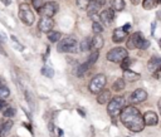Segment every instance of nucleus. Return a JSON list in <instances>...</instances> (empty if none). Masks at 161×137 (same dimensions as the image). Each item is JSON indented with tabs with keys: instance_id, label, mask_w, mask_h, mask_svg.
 <instances>
[{
	"instance_id": "f257e3e1",
	"label": "nucleus",
	"mask_w": 161,
	"mask_h": 137,
	"mask_svg": "<svg viewBox=\"0 0 161 137\" xmlns=\"http://www.w3.org/2000/svg\"><path fill=\"white\" fill-rule=\"evenodd\" d=\"M119 119L123 123V126L127 129L132 131V132H141L145 128L143 116L133 106L123 107V109H122V112L119 114Z\"/></svg>"
},
{
	"instance_id": "f03ea898",
	"label": "nucleus",
	"mask_w": 161,
	"mask_h": 137,
	"mask_svg": "<svg viewBox=\"0 0 161 137\" xmlns=\"http://www.w3.org/2000/svg\"><path fill=\"white\" fill-rule=\"evenodd\" d=\"M57 49L59 53H77L79 47L73 36H65L64 39H60L58 41Z\"/></svg>"
},
{
	"instance_id": "7ed1b4c3",
	"label": "nucleus",
	"mask_w": 161,
	"mask_h": 137,
	"mask_svg": "<svg viewBox=\"0 0 161 137\" xmlns=\"http://www.w3.org/2000/svg\"><path fill=\"white\" fill-rule=\"evenodd\" d=\"M123 107H125V98L121 97V96H116V97H113V98L108 102L107 112H108V114H109L112 118H114V117H117L118 114H121Z\"/></svg>"
},
{
	"instance_id": "20e7f679",
	"label": "nucleus",
	"mask_w": 161,
	"mask_h": 137,
	"mask_svg": "<svg viewBox=\"0 0 161 137\" xmlns=\"http://www.w3.org/2000/svg\"><path fill=\"white\" fill-rule=\"evenodd\" d=\"M107 83V78L104 74H96L91 82H89V85H88V89L91 93L93 94H98L101 90L104 89V85Z\"/></svg>"
},
{
	"instance_id": "39448f33",
	"label": "nucleus",
	"mask_w": 161,
	"mask_h": 137,
	"mask_svg": "<svg viewBox=\"0 0 161 137\" xmlns=\"http://www.w3.org/2000/svg\"><path fill=\"white\" fill-rule=\"evenodd\" d=\"M19 19L25 25H31L34 23V20H35L34 13L29 8V5L25 4V3H23V4L19 5Z\"/></svg>"
},
{
	"instance_id": "423d86ee",
	"label": "nucleus",
	"mask_w": 161,
	"mask_h": 137,
	"mask_svg": "<svg viewBox=\"0 0 161 137\" xmlns=\"http://www.w3.org/2000/svg\"><path fill=\"white\" fill-rule=\"evenodd\" d=\"M127 55V49L126 48H122V47H116V48H112L108 53H107V59L109 62H113V63H121Z\"/></svg>"
},
{
	"instance_id": "0eeeda50",
	"label": "nucleus",
	"mask_w": 161,
	"mask_h": 137,
	"mask_svg": "<svg viewBox=\"0 0 161 137\" xmlns=\"http://www.w3.org/2000/svg\"><path fill=\"white\" fill-rule=\"evenodd\" d=\"M58 9H59L58 3H55V1H48V3H45L42 6L40 10H38V14L42 18H53L58 13Z\"/></svg>"
},
{
	"instance_id": "6e6552de",
	"label": "nucleus",
	"mask_w": 161,
	"mask_h": 137,
	"mask_svg": "<svg viewBox=\"0 0 161 137\" xmlns=\"http://www.w3.org/2000/svg\"><path fill=\"white\" fill-rule=\"evenodd\" d=\"M145 41V36L141 31H136L133 34H131L127 39V43H126V47L127 49H141L142 44Z\"/></svg>"
},
{
	"instance_id": "1a4fd4ad",
	"label": "nucleus",
	"mask_w": 161,
	"mask_h": 137,
	"mask_svg": "<svg viewBox=\"0 0 161 137\" xmlns=\"http://www.w3.org/2000/svg\"><path fill=\"white\" fill-rule=\"evenodd\" d=\"M147 99V92L142 88H138L136 90H133L130 96V102L132 104H138V103H142L143 101Z\"/></svg>"
},
{
	"instance_id": "9d476101",
	"label": "nucleus",
	"mask_w": 161,
	"mask_h": 137,
	"mask_svg": "<svg viewBox=\"0 0 161 137\" xmlns=\"http://www.w3.org/2000/svg\"><path fill=\"white\" fill-rule=\"evenodd\" d=\"M54 26V21L52 18H42L38 23V29L43 33H49Z\"/></svg>"
},
{
	"instance_id": "9b49d317",
	"label": "nucleus",
	"mask_w": 161,
	"mask_h": 137,
	"mask_svg": "<svg viewBox=\"0 0 161 137\" xmlns=\"http://www.w3.org/2000/svg\"><path fill=\"white\" fill-rule=\"evenodd\" d=\"M99 19L103 24L106 25H109L113 19H114V10L113 9H104L101 14H99Z\"/></svg>"
},
{
	"instance_id": "f8f14e48",
	"label": "nucleus",
	"mask_w": 161,
	"mask_h": 137,
	"mask_svg": "<svg viewBox=\"0 0 161 137\" xmlns=\"http://www.w3.org/2000/svg\"><path fill=\"white\" fill-rule=\"evenodd\" d=\"M143 121H145V126H156L158 123V116L156 114V112L147 111L143 114Z\"/></svg>"
},
{
	"instance_id": "ddd939ff",
	"label": "nucleus",
	"mask_w": 161,
	"mask_h": 137,
	"mask_svg": "<svg viewBox=\"0 0 161 137\" xmlns=\"http://www.w3.org/2000/svg\"><path fill=\"white\" fill-rule=\"evenodd\" d=\"M147 68L152 73H155L156 70H158L161 68V57L160 55H152L150 58V60L147 62Z\"/></svg>"
},
{
	"instance_id": "4468645a",
	"label": "nucleus",
	"mask_w": 161,
	"mask_h": 137,
	"mask_svg": "<svg viewBox=\"0 0 161 137\" xmlns=\"http://www.w3.org/2000/svg\"><path fill=\"white\" fill-rule=\"evenodd\" d=\"M125 39H127V31L123 30V28H116L112 34V40L114 43H122Z\"/></svg>"
},
{
	"instance_id": "2eb2a0df",
	"label": "nucleus",
	"mask_w": 161,
	"mask_h": 137,
	"mask_svg": "<svg viewBox=\"0 0 161 137\" xmlns=\"http://www.w3.org/2000/svg\"><path fill=\"white\" fill-rule=\"evenodd\" d=\"M111 99H112V97H111V90L109 89H103L97 94V102L99 104H106Z\"/></svg>"
},
{
	"instance_id": "dca6fc26",
	"label": "nucleus",
	"mask_w": 161,
	"mask_h": 137,
	"mask_svg": "<svg viewBox=\"0 0 161 137\" xmlns=\"http://www.w3.org/2000/svg\"><path fill=\"white\" fill-rule=\"evenodd\" d=\"M140 78H141L140 73H136V72H133V70H131V69L123 70V79H125L126 82H136V80H138Z\"/></svg>"
},
{
	"instance_id": "f3484780",
	"label": "nucleus",
	"mask_w": 161,
	"mask_h": 137,
	"mask_svg": "<svg viewBox=\"0 0 161 137\" xmlns=\"http://www.w3.org/2000/svg\"><path fill=\"white\" fill-rule=\"evenodd\" d=\"M104 4H106V0H92L88 5L87 11L88 13H97Z\"/></svg>"
},
{
	"instance_id": "a211bd4d",
	"label": "nucleus",
	"mask_w": 161,
	"mask_h": 137,
	"mask_svg": "<svg viewBox=\"0 0 161 137\" xmlns=\"http://www.w3.org/2000/svg\"><path fill=\"white\" fill-rule=\"evenodd\" d=\"M103 38L101 36V34H94V36L92 38V49L93 50H99L103 47Z\"/></svg>"
},
{
	"instance_id": "6ab92c4d",
	"label": "nucleus",
	"mask_w": 161,
	"mask_h": 137,
	"mask_svg": "<svg viewBox=\"0 0 161 137\" xmlns=\"http://www.w3.org/2000/svg\"><path fill=\"white\" fill-rule=\"evenodd\" d=\"M79 49H80V52H88V50H91L92 49V38H84V39H82V41H80V44H79Z\"/></svg>"
},
{
	"instance_id": "aec40b11",
	"label": "nucleus",
	"mask_w": 161,
	"mask_h": 137,
	"mask_svg": "<svg viewBox=\"0 0 161 137\" xmlns=\"http://www.w3.org/2000/svg\"><path fill=\"white\" fill-rule=\"evenodd\" d=\"M125 85H126V80H125L123 78H118V79H116V80L113 82L112 89H113L114 92H121V90L125 89Z\"/></svg>"
},
{
	"instance_id": "412c9836",
	"label": "nucleus",
	"mask_w": 161,
	"mask_h": 137,
	"mask_svg": "<svg viewBox=\"0 0 161 137\" xmlns=\"http://www.w3.org/2000/svg\"><path fill=\"white\" fill-rule=\"evenodd\" d=\"M47 36H48L50 43H57V41H59L62 39V34L59 31H57V30H50L49 33H47Z\"/></svg>"
},
{
	"instance_id": "4be33fe9",
	"label": "nucleus",
	"mask_w": 161,
	"mask_h": 137,
	"mask_svg": "<svg viewBox=\"0 0 161 137\" xmlns=\"http://www.w3.org/2000/svg\"><path fill=\"white\" fill-rule=\"evenodd\" d=\"M0 126H1V133H3V136H4V134H6V133H9V131L11 129V127H13V121H11V119H5V121H3V123H1Z\"/></svg>"
},
{
	"instance_id": "5701e85b",
	"label": "nucleus",
	"mask_w": 161,
	"mask_h": 137,
	"mask_svg": "<svg viewBox=\"0 0 161 137\" xmlns=\"http://www.w3.org/2000/svg\"><path fill=\"white\" fill-rule=\"evenodd\" d=\"M125 6H126L125 0H112V9L114 11H122Z\"/></svg>"
},
{
	"instance_id": "b1692460",
	"label": "nucleus",
	"mask_w": 161,
	"mask_h": 137,
	"mask_svg": "<svg viewBox=\"0 0 161 137\" xmlns=\"http://www.w3.org/2000/svg\"><path fill=\"white\" fill-rule=\"evenodd\" d=\"M98 57H99V50H93V52L91 53V55L88 57V60H87L88 65H89V67H91V65H93V64L97 62Z\"/></svg>"
},
{
	"instance_id": "393cba45",
	"label": "nucleus",
	"mask_w": 161,
	"mask_h": 137,
	"mask_svg": "<svg viewBox=\"0 0 161 137\" xmlns=\"http://www.w3.org/2000/svg\"><path fill=\"white\" fill-rule=\"evenodd\" d=\"M88 68H89V65H88V63H87V62H86V63H83V64H80V65L77 68V70H75L77 75H78V77H83V75L87 73Z\"/></svg>"
},
{
	"instance_id": "a878e982",
	"label": "nucleus",
	"mask_w": 161,
	"mask_h": 137,
	"mask_svg": "<svg viewBox=\"0 0 161 137\" xmlns=\"http://www.w3.org/2000/svg\"><path fill=\"white\" fill-rule=\"evenodd\" d=\"M157 4H158L157 0H143V1H142V6H143V9H146V10L153 9Z\"/></svg>"
},
{
	"instance_id": "bb28decb",
	"label": "nucleus",
	"mask_w": 161,
	"mask_h": 137,
	"mask_svg": "<svg viewBox=\"0 0 161 137\" xmlns=\"http://www.w3.org/2000/svg\"><path fill=\"white\" fill-rule=\"evenodd\" d=\"M42 74L45 75V77H48V78H53V75H54V70H53L50 67L44 65V67L42 68Z\"/></svg>"
},
{
	"instance_id": "cd10ccee",
	"label": "nucleus",
	"mask_w": 161,
	"mask_h": 137,
	"mask_svg": "<svg viewBox=\"0 0 161 137\" xmlns=\"http://www.w3.org/2000/svg\"><path fill=\"white\" fill-rule=\"evenodd\" d=\"M10 96V90H9V88L6 87V85H0V98L1 99H5V98H8Z\"/></svg>"
},
{
	"instance_id": "c85d7f7f",
	"label": "nucleus",
	"mask_w": 161,
	"mask_h": 137,
	"mask_svg": "<svg viewBox=\"0 0 161 137\" xmlns=\"http://www.w3.org/2000/svg\"><path fill=\"white\" fill-rule=\"evenodd\" d=\"M92 29H93V33L94 34H101L103 31V25L99 21H94L92 24Z\"/></svg>"
},
{
	"instance_id": "c756f323",
	"label": "nucleus",
	"mask_w": 161,
	"mask_h": 137,
	"mask_svg": "<svg viewBox=\"0 0 161 137\" xmlns=\"http://www.w3.org/2000/svg\"><path fill=\"white\" fill-rule=\"evenodd\" d=\"M121 68L123 69V70H126V69H130V65L132 64V59L131 58H128V57H126L121 63Z\"/></svg>"
},
{
	"instance_id": "7c9ffc66",
	"label": "nucleus",
	"mask_w": 161,
	"mask_h": 137,
	"mask_svg": "<svg viewBox=\"0 0 161 137\" xmlns=\"http://www.w3.org/2000/svg\"><path fill=\"white\" fill-rule=\"evenodd\" d=\"M75 3H77V6H78L79 9L87 10V9H88V5H89V3H91V0H77Z\"/></svg>"
},
{
	"instance_id": "2f4dec72",
	"label": "nucleus",
	"mask_w": 161,
	"mask_h": 137,
	"mask_svg": "<svg viewBox=\"0 0 161 137\" xmlns=\"http://www.w3.org/2000/svg\"><path fill=\"white\" fill-rule=\"evenodd\" d=\"M3 114H4V117L10 118V117H13V116L15 114V109L11 108V107H6V108L4 109V112H3Z\"/></svg>"
},
{
	"instance_id": "473e14b6",
	"label": "nucleus",
	"mask_w": 161,
	"mask_h": 137,
	"mask_svg": "<svg viewBox=\"0 0 161 137\" xmlns=\"http://www.w3.org/2000/svg\"><path fill=\"white\" fill-rule=\"evenodd\" d=\"M45 3H44V0H31V5L34 6V9H36V11L38 10H40L42 9V6L44 5Z\"/></svg>"
},
{
	"instance_id": "72a5a7b5",
	"label": "nucleus",
	"mask_w": 161,
	"mask_h": 137,
	"mask_svg": "<svg viewBox=\"0 0 161 137\" xmlns=\"http://www.w3.org/2000/svg\"><path fill=\"white\" fill-rule=\"evenodd\" d=\"M88 16L92 19V21L94 23V21H99L101 19H99V15L97 14V13H88Z\"/></svg>"
},
{
	"instance_id": "f704fd0d",
	"label": "nucleus",
	"mask_w": 161,
	"mask_h": 137,
	"mask_svg": "<svg viewBox=\"0 0 161 137\" xmlns=\"http://www.w3.org/2000/svg\"><path fill=\"white\" fill-rule=\"evenodd\" d=\"M148 47H150V40H148V39H145V41H143V44H142L141 49L143 50V49H147Z\"/></svg>"
},
{
	"instance_id": "c9c22d12",
	"label": "nucleus",
	"mask_w": 161,
	"mask_h": 137,
	"mask_svg": "<svg viewBox=\"0 0 161 137\" xmlns=\"http://www.w3.org/2000/svg\"><path fill=\"white\" fill-rule=\"evenodd\" d=\"M5 40H6V34L3 33V31H0V43H4Z\"/></svg>"
},
{
	"instance_id": "e433bc0d",
	"label": "nucleus",
	"mask_w": 161,
	"mask_h": 137,
	"mask_svg": "<svg viewBox=\"0 0 161 137\" xmlns=\"http://www.w3.org/2000/svg\"><path fill=\"white\" fill-rule=\"evenodd\" d=\"M5 107H6V103H5V101L0 98V111H1V109H4Z\"/></svg>"
},
{
	"instance_id": "4c0bfd02",
	"label": "nucleus",
	"mask_w": 161,
	"mask_h": 137,
	"mask_svg": "<svg viewBox=\"0 0 161 137\" xmlns=\"http://www.w3.org/2000/svg\"><path fill=\"white\" fill-rule=\"evenodd\" d=\"M122 28H123V30L128 31V30H130V28H131V24H125V25H123Z\"/></svg>"
},
{
	"instance_id": "58836bf2",
	"label": "nucleus",
	"mask_w": 161,
	"mask_h": 137,
	"mask_svg": "<svg viewBox=\"0 0 161 137\" xmlns=\"http://www.w3.org/2000/svg\"><path fill=\"white\" fill-rule=\"evenodd\" d=\"M155 25H156V23L153 21V23L151 24V34H152V35H153V33H155Z\"/></svg>"
},
{
	"instance_id": "ea45409f",
	"label": "nucleus",
	"mask_w": 161,
	"mask_h": 137,
	"mask_svg": "<svg viewBox=\"0 0 161 137\" xmlns=\"http://www.w3.org/2000/svg\"><path fill=\"white\" fill-rule=\"evenodd\" d=\"M131 3H132L133 5H138V4H140V0H131Z\"/></svg>"
},
{
	"instance_id": "a19ab883",
	"label": "nucleus",
	"mask_w": 161,
	"mask_h": 137,
	"mask_svg": "<svg viewBox=\"0 0 161 137\" xmlns=\"http://www.w3.org/2000/svg\"><path fill=\"white\" fill-rule=\"evenodd\" d=\"M157 106H158V109H160V112H161V98L158 99V103H157Z\"/></svg>"
},
{
	"instance_id": "79ce46f5",
	"label": "nucleus",
	"mask_w": 161,
	"mask_h": 137,
	"mask_svg": "<svg viewBox=\"0 0 161 137\" xmlns=\"http://www.w3.org/2000/svg\"><path fill=\"white\" fill-rule=\"evenodd\" d=\"M157 16H160V18H161V11H158V13H157Z\"/></svg>"
},
{
	"instance_id": "37998d69",
	"label": "nucleus",
	"mask_w": 161,
	"mask_h": 137,
	"mask_svg": "<svg viewBox=\"0 0 161 137\" xmlns=\"http://www.w3.org/2000/svg\"><path fill=\"white\" fill-rule=\"evenodd\" d=\"M3 136V133H1V126H0V137Z\"/></svg>"
},
{
	"instance_id": "c03bdc74",
	"label": "nucleus",
	"mask_w": 161,
	"mask_h": 137,
	"mask_svg": "<svg viewBox=\"0 0 161 137\" xmlns=\"http://www.w3.org/2000/svg\"><path fill=\"white\" fill-rule=\"evenodd\" d=\"M158 44H160V47H161V39H160V40H158Z\"/></svg>"
},
{
	"instance_id": "a18cd8bd",
	"label": "nucleus",
	"mask_w": 161,
	"mask_h": 137,
	"mask_svg": "<svg viewBox=\"0 0 161 137\" xmlns=\"http://www.w3.org/2000/svg\"><path fill=\"white\" fill-rule=\"evenodd\" d=\"M157 3H158V4H161V0H157Z\"/></svg>"
},
{
	"instance_id": "49530a36",
	"label": "nucleus",
	"mask_w": 161,
	"mask_h": 137,
	"mask_svg": "<svg viewBox=\"0 0 161 137\" xmlns=\"http://www.w3.org/2000/svg\"><path fill=\"white\" fill-rule=\"evenodd\" d=\"M0 85H3V84H1V83H0Z\"/></svg>"
},
{
	"instance_id": "de8ad7c7",
	"label": "nucleus",
	"mask_w": 161,
	"mask_h": 137,
	"mask_svg": "<svg viewBox=\"0 0 161 137\" xmlns=\"http://www.w3.org/2000/svg\"><path fill=\"white\" fill-rule=\"evenodd\" d=\"M160 70H161V68H160Z\"/></svg>"
},
{
	"instance_id": "09e8293b",
	"label": "nucleus",
	"mask_w": 161,
	"mask_h": 137,
	"mask_svg": "<svg viewBox=\"0 0 161 137\" xmlns=\"http://www.w3.org/2000/svg\"><path fill=\"white\" fill-rule=\"evenodd\" d=\"M91 1H92V0H91Z\"/></svg>"
}]
</instances>
